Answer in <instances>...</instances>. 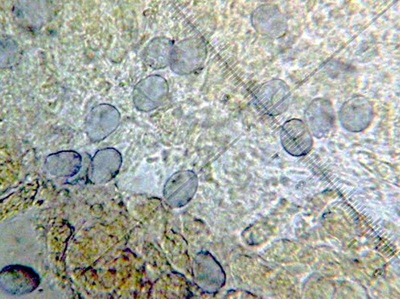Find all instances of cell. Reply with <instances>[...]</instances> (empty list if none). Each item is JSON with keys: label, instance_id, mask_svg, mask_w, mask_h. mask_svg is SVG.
<instances>
[{"label": "cell", "instance_id": "obj_7", "mask_svg": "<svg viewBox=\"0 0 400 299\" xmlns=\"http://www.w3.org/2000/svg\"><path fill=\"white\" fill-rule=\"evenodd\" d=\"M98 154L96 164L100 170L102 181H108L118 174L121 164L122 156L116 149H104Z\"/></svg>", "mask_w": 400, "mask_h": 299}, {"label": "cell", "instance_id": "obj_2", "mask_svg": "<svg viewBox=\"0 0 400 299\" xmlns=\"http://www.w3.org/2000/svg\"><path fill=\"white\" fill-rule=\"evenodd\" d=\"M38 275L32 268L20 265L6 267L0 273V285L4 291L12 295L28 293L40 284Z\"/></svg>", "mask_w": 400, "mask_h": 299}, {"label": "cell", "instance_id": "obj_3", "mask_svg": "<svg viewBox=\"0 0 400 299\" xmlns=\"http://www.w3.org/2000/svg\"><path fill=\"white\" fill-rule=\"evenodd\" d=\"M373 109L370 101L362 97L351 98L342 107L339 118L342 126L348 130L358 132L371 122Z\"/></svg>", "mask_w": 400, "mask_h": 299}, {"label": "cell", "instance_id": "obj_5", "mask_svg": "<svg viewBox=\"0 0 400 299\" xmlns=\"http://www.w3.org/2000/svg\"><path fill=\"white\" fill-rule=\"evenodd\" d=\"M306 123L312 134L322 137L330 129L334 121V112L331 103L323 99L313 101L308 108Z\"/></svg>", "mask_w": 400, "mask_h": 299}, {"label": "cell", "instance_id": "obj_6", "mask_svg": "<svg viewBox=\"0 0 400 299\" xmlns=\"http://www.w3.org/2000/svg\"><path fill=\"white\" fill-rule=\"evenodd\" d=\"M205 261L201 264L198 277L200 285L210 293H215L223 286L225 275L219 264L209 254L204 255Z\"/></svg>", "mask_w": 400, "mask_h": 299}, {"label": "cell", "instance_id": "obj_1", "mask_svg": "<svg viewBox=\"0 0 400 299\" xmlns=\"http://www.w3.org/2000/svg\"><path fill=\"white\" fill-rule=\"evenodd\" d=\"M280 140L284 150L296 157L308 154L313 144L309 128L298 119H290L284 123L280 131Z\"/></svg>", "mask_w": 400, "mask_h": 299}, {"label": "cell", "instance_id": "obj_4", "mask_svg": "<svg viewBox=\"0 0 400 299\" xmlns=\"http://www.w3.org/2000/svg\"><path fill=\"white\" fill-rule=\"evenodd\" d=\"M198 185L196 173L190 170L178 171L166 182L164 190V197L172 204L184 205L193 197Z\"/></svg>", "mask_w": 400, "mask_h": 299}]
</instances>
